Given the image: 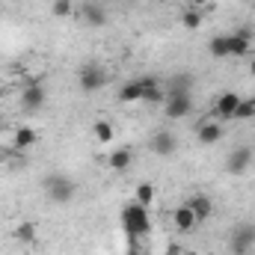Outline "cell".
<instances>
[{
	"mask_svg": "<svg viewBox=\"0 0 255 255\" xmlns=\"http://www.w3.org/2000/svg\"><path fill=\"white\" fill-rule=\"evenodd\" d=\"M172 223H175V229H178V232H184V235L193 232V229L199 226V220H196V214L187 208V202H184V205H178V208L172 211Z\"/></svg>",
	"mask_w": 255,
	"mask_h": 255,
	"instance_id": "obj_12",
	"label": "cell"
},
{
	"mask_svg": "<svg viewBox=\"0 0 255 255\" xmlns=\"http://www.w3.org/2000/svg\"><path fill=\"white\" fill-rule=\"evenodd\" d=\"M71 12H74L71 0H54V15H57V18H68Z\"/></svg>",
	"mask_w": 255,
	"mask_h": 255,
	"instance_id": "obj_26",
	"label": "cell"
},
{
	"mask_svg": "<svg viewBox=\"0 0 255 255\" xmlns=\"http://www.w3.org/2000/svg\"><path fill=\"white\" fill-rule=\"evenodd\" d=\"M255 116V101L250 98H241V104H238V110H235V119H253Z\"/></svg>",
	"mask_w": 255,
	"mask_h": 255,
	"instance_id": "obj_23",
	"label": "cell"
},
{
	"mask_svg": "<svg viewBox=\"0 0 255 255\" xmlns=\"http://www.w3.org/2000/svg\"><path fill=\"white\" fill-rule=\"evenodd\" d=\"M250 160H253V151H250L247 145H241V148H235V151L229 154V160H226V169H229L232 175H241V172H247Z\"/></svg>",
	"mask_w": 255,
	"mask_h": 255,
	"instance_id": "obj_10",
	"label": "cell"
},
{
	"mask_svg": "<svg viewBox=\"0 0 255 255\" xmlns=\"http://www.w3.org/2000/svg\"><path fill=\"white\" fill-rule=\"evenodd\" d=\"M36 130L33 128H27V125H21V128H15V133H12V145L18 148V151H24V148H33L36 145Z\"/></svg>",
	"mask_w": 255,
	"mask_h": 255,
	"instance_id": "obj_17",
	"label": "cell"
},
{
	"mask_svg": "<svg viewBox=\"0 0 255 255\" xmlns=\"http://www.w3.org/2000/svg\"><path fill=\"white\" fill-rule=\"evenodd\" d=\"M184 255H199V253H193V250H190V253H184Z\"/></svg>",
	"mask_w": 255,
	"mask_h": 255,
	"instance_id": "obj_31",
	"label": "cell"
},
{
	"mask_svg": "<svg viewBox=\"0 0 255 255\" xmlns=\"http://www.w3.org/2000/svg\"><path fill=\"white\" fill-rule=\"evenodd\" d=\"M250 48H253V33L247 27L229 33V57H247Z\"/></svg>",
	"mask_w": 255,
	"mask_h": 255,
	"instance_id": "obj_7",
	"label": "cell"
},
{
	"mask_svg": "<svg viewBox=\"0 0 255 255\" xmlns=\"http://www.w3.org/2000/svg\"><path fill=\"white\" fill-rule=\"evenodd\" d=\"M250 74H253V77H255V57H253V60H250Z\"/></svg>",
	"mask_w": 255,
	"mask_h": 255,
	"instance_id": "obj_29",
	"label": "cell"
},
{
	"mask_svg": "<svg viewBox=\"0 0 255 255\" xmlns=\"http://www.w3.org/2000/svg\"><path fill=\"white\" fill-rule=\"evenodd\" d=\"M122 229L125 235L130 238V250H136V238L148 235L151 232V220H148V208H142L139 202H128L122 208Z\"/></svg>",
	"mask_w": 255,
	"mask_h": 255,
	"instance_id": "obj_1",
	"label": "cell"
},
{
	"mask_svg": "<svg viewBox=\"0 0 255 255\" xmlns=\"http://www.w3.org/2000/svg\"><path fill=\"white\" fill-rule=\"evenodd\" d=\"M98 3H101V6H104V3H119V0H98Z\"/></svg>",
	"mask_w": 255,
	"mask_h": 255,
	"instance_id": "obj_30",
	"label": "cell"
},
{
	"mask_svg": "<svg viewBox=\"0 0 255 255\" xmlns=\"http://www.w3.org/2000/svg\"><path fill=\"white\" fill-rule=\"evenodd\" d=\"M193 110V101H190V92H169L166 95V107H163V113H166V119H184V116H190Z\"/></svg>",
	"mask_w": 255,
	"mask_h": 255,
	"instance_id": "obj_5",
	"label": "cell"
},
{
	"mask_svg": "<svg viewBox=\"0 0 255 255\" xmlns=\"http://www.w3.org/2000/svg\"><path fill=\"white\" fill-rule=\"evenodd\" d=\"M181 27L184 30H199L202 27V9H184V15H181Z\"/></svg>",
	"mask_w": 255,
	"mask_h": 255,
	"instance_id": "obj_21",
	"label": "cell"
},
{
	"mask_svg": "<svg viewBox=\"0 0 255 255\" xmlns=\"http://www.w3.org/2000/svg\"><path fill=\"white\" fill-rule=\"evenodd\" d=\"M119 101H125V104L142 101V86H139V80H128L125 86L119 89Z\"/></svg>",
	"mask_w": 255,
	"mask_h": 255,
	"instance_id": "obj_18",
	"label": "cell"
},
{
	"mask_svg": "<svg viewBox=\"0 0 255 255\" xmlns=\"http://www.w3.org/2000/svg\"><path fill=\"white\" fill-rule=\"evenodd\" d=\"M175 148H178L175 133H169V130H157V133L151 136V151H154L157 157H169V154H175Z\"/></svg>",
	"mask_w": 255,
	"mask_h": 255,
	"instance_id": "obj_8",
	"label": "cell"
},
{
	"mask_svg": "<svg viewBox=\"0 0 255 255\" xmlns=\"http://www.w3.org/2000/svg\"><path fill=\"white\" fill-rule=\"evenodd\" d=\"M133 202H139L142 208H148V205L154 202V187H151L148 181H142V184L136 187V193H133Z\"/></svg>",
	"mask_w": 255,
	"mask_h": 255,
	"instance_id": "obj_22",
	"label": "cell"
},
{
	"mask_svg": "<svg viewBox=\"0 0 255 255\" xmlns=\"http://www.w3.org/2000/svg\"><path fill=\"white\" fill-rule=\"evenodd\" d=\"M45 101H48L45 86H42L39 80H30V83H27V89L21 92V104H24V110H42V107H45Z\"/></svg>",
	"mask_w": 255,
	"mask_h": 255,
	"instance_id": "obj_6",
	"label": "cell"
},
{
	"mask_svg": "<svg viewBox=\"0 0 255 255\" xmlns=\"http://www.w3.org/2000/svg\"><path fill=\"white\" fill-rule=\"evenodd\" d=\"M45 190H48V199H51L54 205H68V202L74 199V193H77V184H74L71 178L60 175V172H54V175L45 178Z\"/></svg>",
	"mask_w": 255,
	"mask_h": 255,
	"instance_id": "obj_2",
	"label": "cell"
},
{
	"mask_svg": "<svg viewBox=\"0 0 255 255\" xmlns=\"http://www.w3.org/2000/svg\"><path fill=\"white\" fill-rule=\"evenodd\" d=\"M238 104H241V95H238V92H223V95L217 98V104H214V113H217L220 119H235Z\"/></svg>",
	"mask_w": 255,
	"mask_h": 255,
	"instance_id": "obj_9",
	"label": "cell"
},
{
	"mask_svg": "<svg viewBox=\"0 0 255 255\" xmlns=\"http://www.w3.org/2000/svg\"><path fill=\"white\" fill-rule=\"evenodd\" d=\"M77 83L83 92H98L104 83H107V68L98 63H86L80 71H77Z\"/></svg>",
	"mask_w": 255,
	"mask_h": 255,
	"instance_id": "obj_4",
	"label": "cell"
},
{
	"mask_svg": "<svg viewBox=\"0 0 255 255\" xmlns=\"http://www.w3.org/2000/svg\"><path fill=\"white\" fill-rule=\"evenodd\" d=\"M196 139H199L202 145L220 142V139H223V125H220V122H202V125L196 128Z\"/></svg>",
	"mask_w": 255,
	"mask_h": 255,
	"instance_id": "obj_13",
	"label": "cell"
},
{
	"mask_svg": "<svg viewBox=\"0 0 255 255\" xmlns=\"http://www.w3.org/2000/svg\"><path fill=\"white\" fill-rule=\"evenodd\" d=\"M208 51H211L214 60H226L229 57V36H214L208 42Z\"/></svg>",
	"mask_w": 255,
	"mask_h": 255,
	"instance_id": "obj_19",
	"label": "cell"
},
{
	"mask_svg": "<svg viewBox=\"0 0 255 255\" xmlns=\"http://www.w3.org/2000/svg\"><path fill=\"white\" fill-rule=\"evenodd\" d=\"M253 247H255V223H238L232 229V238H229L232 255H247Z\"/></svg>",
	"mask_w": 255,
	"mask_h": 255,
	"instance_id": "obj_3",
	"label": "cell"
},
{
	"mask_svg": "<svg viewBox=\"0 0 255 255\" xmlns=\"http://www.w3.org/2000/svg\"><path fill=\"white\" fill-rule=\"evenodd\" d=\"M253 101H255V98H253Z\"/></svg>",
	"mask_w": 255,
	"mask_h": 255,
	"instance_id": "obj_34",
	"label": "cell"
},
{
	"mask_svg": "<svg viewBox=\"0 0 255 255\" xmlns=\"http://www.w3.org/2000/svg\"><path fill=\"white\" fill-rule=\"evenodd\" d=\"M187 208L196 214V220H199V223H205V220L214 214V202H211V196H205V193L190 196V199H187Z\"/></svg>",
	"mask_w": 255,
	"mask_h": 255,
	"instance_id": "obj_11",
	"label": "cell"
},
{
	"mask_svg": "<svg viewBox=\"0 0 255 255\" xmlns=\"http://www.w3.org/2000/svg\"><path fill=\"white\" fill-rule=\"evenodd\" d=\"M205 3H208V0H190L193 9H205Z\"/></svg>",
	"mask_w": 255,
	"mask_h": 255,
	"instance_id": "obj_27",
	"label": "cell"
},
{
	"mask_svg": "<svg viewBox=\"0 0 255 255\" xmlns=\"http://www.w3.org/2000/svg\"><path fill=\"white\" fill-rule=\"evenodd\" d=\"M169 255H181V247H178V244H172V247H169Z\"/></svg>",
	"mask_w": 255,
	"mask_h": 255,
	"instance_id": "obj_28",
	"label": "cell"
},
{
	"mask_svg": "<svg viewBox=\"0 0 255 255\" xmlns=\"http://www.w3.org/2000/svg\"><path fill=\"white\" fill-rule=\"evenodd\" d=\"M92 133H95V139H98V142H104V145H107V142H113V125H110V122H104V119H98V122L92 125Z\"/></svg>",
	"mask_w": 255,
	"mask_h": 255,
	"instance_id": "obj_20",
	"label": "cell"
},
{
	"mask_svg": "<svg viewBox=\"0 0 255 255\" xmlns=\"http://www.w3.org/2000/svg\"><path fill=\"white\" fill-rule=\"evenodd\" d=\"M12 235H15V241H18V244H27V247H33V244L39 241V229H36V223H33V220H21V223L15 226V232H12Z\"/></svg>",
	"mask_w": 255,
	"mask_h": 255,
	"instance_id": "obj_15",
	"label": "cell"
},
{
	"mask_svg": "<svg viewBox=\"0 0 255 255\" xmlns=\"http://www.w3.org/2000/svg\"><path fill=\"white\" fill-rule=\"evenodd\" d=\"M130 163H133V151H130L128 145L116 148V151H110V157H107V166H110L113 172H125Z\"/></svg>",
	"mask_w": 255,
	"mask_h": 255,
	"instance_id": "obj_16",
	"label": "cell"
},
{
	"mask_svg": "<svg viewBox=\"0 0 255 255\" xmlns=\"http://www.w3.org/2000/svg\"><path fill=\"white\" fill-rule=\"evenodd\" d=\"M142 101H145V104H166V92H163L160 86L145 89V92H142Z\"/></svg>",
	"mask_w": 255,
	"mask_h": 255,
	"instance_id": "obj_24",
	"label": "cell"
},
{
	"mask_svg": "<svg viewBox=\"0 0 255 255\" xmlns=\"http://www.w3.org/2000/svg\"><path fill=\"white\" fill-rule=\"evenodd\" d=\"M80 15H83V21L92 24V27H104V24H107V12H104L101 3H83V6H80Z\"/></svg>",
	"mask_w": 255,
	"mask_h": 255,
	"instance_id": "obj_14",
	"label": "cell"
},
{
	"mask_svg": "<svg viewBox=\"0 0 255 255\" xmlns=\"http://www.w3.org/2000/svg\"><path fill=\"white\" fill-rule=\"evenodd\" d=\"M128 255H136V250H130V253H128Z\"/></svg>",
	"mask_w": 255,
	"mask_h": 255,
	"instance_id": "obj_32",
	"label": "cell"
},
{
	"mask_svg": "<svg viewBox=\"0 0 255 255\" xmlns=\"http://www.w3.org/2000/svg\"><path fill=\"white\" fill-rule=\"evenodd\" d=\"M169 92H190V77H187V74H178V77H172V83H169Z\"/></svg>",
	"mask_w": 255,
	"mask_h": 255,
	"instance_id": "obj_25",
	"label": "cell"
},
{
	"mask_svg": "<svg viewBox=\"0 0 255 255\" xmlns=\"http://www.w3.org/2000/svg\"><path fill=\"white\" fill-rule=\"evenodd\" d=\"M0 122H3V113H0Z\"/></svg>",
	"mask_w": 255,
	"mask_h": 255,
	"instance_id": "obj_33",
	"label": "cell"
}]
</instances>
